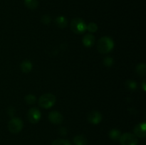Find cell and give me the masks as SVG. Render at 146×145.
<instances>
[{
	"label": "cell",
	"instance_id": "cell-16",
	"mask_svg": "<svg viewBox=\"0 0 146 145\" xmlns=\"http://www.w3.org/2000/svg\"><path fill=\"white\" fill-rule=\"evenodd\" d=\"M121 136V133L118 129H113L109 132V136L111 139L114 141H117L120 139Z\"/></svg>",
	"mask_w": 146,
	"mask_h": 145
},
{
	"label": "cell",
	"instance_id": "cell-11",
	"mask_svg": "<svg viewBox=\"0 0 146 145\" xmlns=\"http://www.w3.org/2000/svg\"><path fill=\"white\" fill-rule=\"evenodd\" d=\"M33 65L31 62L29 60H25V61H22L20 65V68H21V71L24 73H28L32 69Z\"/></svg>",
	"mask_w": 146,
	"mask_h": 145
},
{
	"label": "cell",
	"instance_id": "cell-7",
	"mask_svg": "<svg viewBox=\"0 0 146 145\" xmlns=\"http://www.w3.org/2000/svg\"><path fill=\"white\" fill-rule=\"evenodd\" d=\"M48 119L53 124L59 125L64 120V117L58 111H52L48 115Z\"/></svg>",
	"mask_w": 146,
	"mask_h": 145
},
{
	"label": "cell",
	"instance_id": "cell-21",
	"mask_svg": "<svg viewBox=\"0 0 146 145\" xmlns=\"http://www.w3.org/2000/svg\"><path fill=\"white\" fill-rule=\"evenodd\" d=\"M113 63H114L113 58H111V57L107 56V57H106L104 60V65L106 67H111V65H113Z\"/></svg>",
	"mask_w": 146,
	"mask_h": 145
},
{
	"label": "cell",
	"instance_id": "cell-10",
	"mask_svg": "<svg viewBox=\"0 0 146 145\" xmlns=\"http://www.w3.org/2000/svg\"><path fill=\"white\" fill-rule=\"evenodd\" d=\"M82 42L86 47H91L95 43V36L91 34H86L84 36Z\"/></svg>",
	"mask_w": 146,
	"mask_h": 145
},
{
	"label": "cell",
	"instance_id": "cell-12",
	"mask_svg": "<svg viewBox=\"0 0 146 145\" xmlns=\"http://www.w3.org/2000/svg\"><path fill=\"white\" fill-rule=\"evenodd\" d=\"M87 142V139L84 135H77L74 139V143L75 145H86Z\"/></svg>",
	"mask_w": 146,
	"mask_h": 145
},
{
	"label": "cell",
	"instance_id": "cell-4",
	"mask_svg": "<svg viewBox=\"0 0 146 145\" xmlns=\"http://www.w3.org/2000/svg\"><path fill=\"white\" fill-rule=\"evenodd\" d=\"M121 145H138V137L134 134L126 132L121 134L119 139Z\"/></svg>",
	"mask_w": 146,
	"mask_h": 145
},
{
	"label": "cell",
	"instance_id": "cell-3",
	"mask_svg": "<svg viewBox=\"0 0 146 145\" xmlns=\"http://www.w3.org/2000/svg\"><path fill=\"white\" fill-rule=\"evenodd\" d=\"M86 24L81 18H75L71 22V29L75 34H83L86 30Z\"/></svg>",
	"mask_w": 146,
	"mask_h": 145
},
{
	"label": "cell",
	"instance_id": "cell-1",
	"mask_svg": "<svg viewBox=\"0 0 146 145\" xmlns=\"http://www.w3.org/2000/svg\"><path fill=\"white\" fill-rule=\"evenodd\" d=\"M113 47V41L108 36H104L101 38L97 44V49L101 53H108L111 52Z\"/></svg>",
	"mask_w": 146,
	"mask_h": 145
},
{
	"label": "cell",
	"instance_id": "cell-17",
	"mask_svg": "<svg viewBox=\"0 0 146 145\" xmlns=\"http://www.w3.org/2000/svg\"><path fill=\"white\" fill-rule=\"evenodd\" d=\"M125 87L128 90L131 91H134L136 90L137 88H138V85H137V82H135L134 80H128L125 82Z\"/></svg>",
	"mask_w": 146,
	"mask_h": 145
},
{
	"label": "cell",
	"instance_id": "cell-9",
	"mask_svg": "<svg viewBox=\"0 0 146 145\" xmlns=\"http://www.w3.org/2000/svg\"><path fill=\"white\" fill-rule=\"evenodd\" d=\"M145 131H146V124L145 122H142L136 126L134 128V134L137 137L144 138L145 136Z\"/></svg>",
	"mask_w": 146,
	"mask_h": 145
},
{
	"label": "cell",
	"instance_id": "cell-23",
	"mask_svg": "<svg viewBox=\"0 0 146 145\" xmlns=\"http://www.w3.org/2000/svg\"><path fill=\"white\" fill-rule=\"evenodd\" d=\"M142 85H143V90L144 91H145V80H144L143 81V83H142Z\"/></svg>",
	"mask_w": 146,
	"mask_h": 145
},
{
	"label": "cell",
	"instance_id": "cell-6",
	"mask_svg": "<svg viewBox=\"0 0 146 145\" xmlns=\"http://www.w3.org/2000/svg\"><path fill=\"white\" fill-rule=\"evenodd\" d=\"M41 112L39 109L32 107L27 112V118L31 124H36L41 119Z\"/></svg>",
	"mask_w": 146,
	"mask_h": 145
},
{
	"label": "cell",
	"instance_id": "cell-22",
	"mask_svg": "<svg viewBox=\"0 0 146 145\" xmlns=\"http://www.w3.org/2000/svg\"><path fill=\"white\" fill-rule=\"evenodd\" d=\"M41 22L44 23L45 24H48L51 22V17L48 15H44L42 17H41Z\"/></svg>",
	"mask_w": 146,
	"mask_h": 145
},
{
	"label": "cell",
	"instance_id": "cell-18",
	"mask_svg": "<svg viewBox=\"0 0 146 145\" xmlns=\"http://www.w3.org/2000/svg\"><path fill=\"white\" fill-rule=\"evenodd\" d=\"M52 145H71V144L67 139H58L53 142Z\"/></svg>",
	"mask_w": 146,
	"mask_h": 145
},
{
	"label": "cell",
	"instance_id": "cell-5",
	"mask_svg": "<svg viewBox=\"0 0 146 145\" xmlns=\"http://www.w3.org/2000/svg\"><path fill=\"white\" fill-rule=\"evenodd\" d=\"M23 122L18 117L11 118L8 123V129L10 132L17 134L21 132L23 128Z\"/></svg>",
	"mask_w": 146,
	"mask_h": 145
},
{
	"label": "cell",
	"instance_id": "cell-20",
	"mask_svg": "<svg viewBox=\"0 0 146 145\" xmlns=\"http://www.w3.org/2000/svg\"><path fill=\"white\" fill-rule=\"evenodd\" d=\"M86 29L89 31L90 33H95L98 30V26L94 22H91L87 26Z\"/></svg>",
	"mask_w": 146,
	"mask_h": 145
},
{
	"label": "cell",
	"instance_id": "cell-8",
	"mask_svg": "<svg viewBox=\"0 0 146 145\" xmlns=\"http://www.w3.org/2000/svg\"><path fill=\"white\" fill-rule=\"evenodd\" d=\"M88 120L93 125H98L102 120V115L98 111L94 110L88 114Z\"/></svg>",
	"mask_w": 146,
	"mask_h": 145
},
{
	"label": "cell",
	"instance_id": "cell-14",
	"mask_svg": "<svg viewBox=\"0 0 146 145\" xmlns=\"http://www.w3.org/2000/svg\"><path fill=\"white\" fill-rule=\"evenodd\" d=\"M24 1L26 7L30 9H35L38 6V0H24Z\"/></svg>",
	"mask_w": 146,
	"mask_h": 145
},
{
	"label": "cell",
	"instance_id": "cell-15",
	"mask_svg": "<svg viewBox=\"0 0 146 145\" xmlns=\"http://www.w3.org/2000/svg\"><path fill=\"white\" fill-rule=\"evenodd\" d=\"M135 72L140 76H145L146 74V65L145 63L138 64L135 68Z\"/></svg>",
	"mask_w": 146,
	"mask_h": 145
},
{
	"label": "cell",
	"instance_id": "cell-19",
	"mask_svg": "<svg viewBox=\"0 0 146 145\" xmlns=\"http://www.w3.org/2000/svg\"><path fill=\"white\" fill-rule=\"evenodd\" d=\"M24 100H25L26 102H27V104H29V105H33V104H34L36 102V97L34 96V95H27V96L25 97V98H24Z\"/></svg>",
	"mask_w": 146,
	"mask_h": 145
},
{
	"label": "cell",
	"instance_id": "cell-2",
	"mask_svg": "<svg viewBox=\"0 0 146 145\" xmlns=\"http://www.w3.org/2000/svg\"><path fill=\"white\" fill-rule=\"evenodd\" d=\"M56 97L51 93H46L41 95L38 99V105L44 109L51 108L55 104Z\"/></svg>",
	"mask_w": 146,
	"mask_h": 145
},
{
	"label": "cell",
	"instance_id": "cell-13",
	"mask_svg": "<svg viewBox=\"0 0 146 145\" xmlns=\"http://www.w3.org/2000/svg\"><path fill=\"white\" fill-rule=\"evenodd\" d=\"M56 24L59 28H64L67 25V19L64 16H59L56 18Z\"/></svg>",
	"mask_w": 146,
	"mask_h": 145
}]
</instances>
